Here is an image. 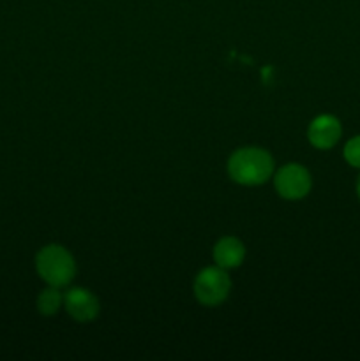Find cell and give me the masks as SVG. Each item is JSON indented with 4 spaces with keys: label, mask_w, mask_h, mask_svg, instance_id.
I'll return each mask as SVG.
<instances>
[{
    "label": "cell",
    "mask_w": 360,
    "mask_h": 361,
    "mask_svg": "<svg viewBox=\"0 0 360 361\" xmlns=\"http://www.w3.org/2000/svg\"><path fill=\"white\" fill-rule=\"evenodd\" d=\"M228 175L240 185H263L274 175V159L265 148H239L228 159Z\"/></svg>",
    "instance_id": "obj_1"
},
{
    "label": "cell",
    "mask_w": 360,
    "mask_h": 361,
    "mask_svg": "<svg viewBox=\"0 0 360 361\" xmlns=\"http://www.w3.org/2000/svg\"><path fill=\"white\" fill-rule=\"evenodd\" d=\"M35 270L39 277L53 288H66L76 277V261L62 245L42 247L35 256Z\"/></svg>",
    "instance_id": "obj_2"
},
{
    "label": "cell",
    "mask_w": 360,
    "mask_h": 361,
    "mask_svg": "<svg viewBox=\"0 0 360 361\" xmlns=\"http://www.w3.org/2000/svg\"><path fill=\"white\" fill-rule=\"evenodd\" d=\"M194 296L205 307H217L229 296L232 279L221 267H207L194 279Z\"/></svg>",
    "instance_id": "obj_3"
},
{
    "label": "cell",
    "mask_w": 360,
    "mask_h": 361,
    "mask_svg": "<svg viewBox=\"0 0 360 361\" xmlns=\"http://www.w3.org/2000/svg\"><path fill=\"white\" fill-rule=\"evenodd\" d=\"M274 185L279 196L288 201H299L311 192V173L296 162L284 164L274 176Z\"/></svg>",
    "instance_id": "obj_4"
},
{
    "label": "cell",
    "mask_w": 360,
    "mask_h": 361,
    "mask_svg": "<svg viewBox=\"0 0 360 361\" xmlns=\"http://www.w3.org/2000/svg\"><path fill=\"white\" fill-rule=\"evenodd\" d=\"M64 307L67 314L78 323H90L99 316V300L85 288H73L64 295Z\"/></svg>",
    "instance_id": "obj_5"
},
{
    "label": "cell",
    "mask_w": 360,
    "mask_h": 361,
    "mask_svg": "<svg viewBox=\"0 0 360 361\" xmlns=\"http://www.w3.org/2000/svg\"><path fill=\"white\" fill-rule=\"evenodd\" d=\"M341 133V122L334 115H320L311 122L307 129V140L318 150H328L337 143Z\"/></svg>",
    "instance_id": "obj_6"
},
{
    "label": "cell",
    "mask_w": 360,
    "mask_h": 361,
    "mask_svg": "<svg viewBox=\"0 0 360 361\" xmlns=\"http://www.w3.org/2000/svg\"><path fill=\"white\" fill-rule=\"evenodd\" d=\"M246 259V247L235 236H224L214 247V261L224 270L239 268Z\"/></svg>",
    "instance_id": "obj_7"
},
{
    "label": "cell",
    "mask_w": 360,
    "mask_h": 361,
    "mask_svg": "<svg viewBox=\"0 0 360 361\" xmlns=\"http://www.w3.org/2000/svg\"><path fill=\"white\" fill-rule=\"evenodd\" d=\"M64 305V295L60 293V288H49L42 289L41 295L37 296V310L42 316H55Z\"/></svg>",
    "instance_id": "obj_8"
},
{
    "label": "cell",
    "mask_w": 360,
    "mask_h": 361,
    "mask_svg": "<svg viewBox=\"0 0 360 361\" xmlns=\"http://www.w3.org/2000/svg\"><path fill=\"white\" fill-rule=\"evenodd\" d=\"M344 159L349 166L360 169V134L352 137L344 147Z\"/></svg>",
    "instance_id": "obj_9"
},
{
    "label": "cell",
    "mask_w": 360,
    "mask_h": 361,
    "mask_svg": "<svg viewBox=\"0 0 360 361\" xmlns=\"http://www.w3.org/2000/svg\"><path fill=\"white\" fill-rule=\"evenodd\" d=\"M356 196H359V200H360V176H359V180H356Z\"/></svg>",
    "instance_id": "obj_10"
}]
</instances>
